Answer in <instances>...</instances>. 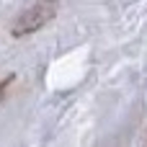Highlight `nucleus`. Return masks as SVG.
Here are the masks:
<instances>
[{"instance_id":"obj_1","label":"nucleus","mask_w":147,"mask_h":147,"mask_svg":"<svg viewBox=\"0 0 147 147\" xmlns=\"http://www.w3.org/2000/svg\"><path fill=\"white\" fill-rule=\"evenodd\" d=\"M57 8H59V0H36L31 8L18 13L16 23L10 26V34L16 39H21V36H28V34L39 31L41 26H47L57 16Z\"/></svg>"}]
</instances>
